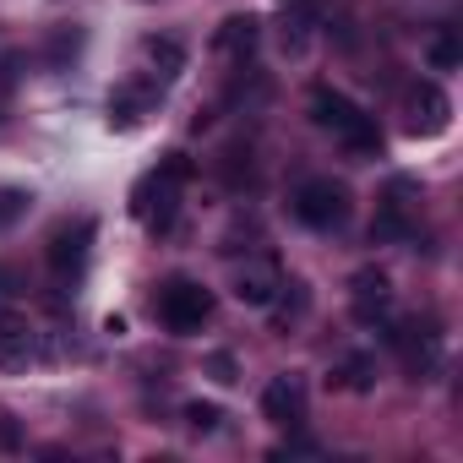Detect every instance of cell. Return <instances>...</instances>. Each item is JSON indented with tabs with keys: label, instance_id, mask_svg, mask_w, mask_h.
I'll return each instance as SVG.
<instances>
[{
	"label": "cell",
	"instance_id": "cell-18",
	"mask_svg": "<svg viewBox=\"0 0 463 463\" xmlns=\"http://www.w3.org/2000/svg\"><path fill=\"white\" fill-rule=\"evenodd\" d=\"M218 420H223V414H218V403H185V425H191V430H202V436H207V430H218Z\"/></svg>",
	"mask_w": 463,
	"mask_h": 463
},
{
	"label": "cell",
	"instance_id": "cell-3",
	"mask_svg": "<svg viewBox=\"0 0 463 463\" xmlns=\"http://www.w3.org/2000/svg\"><path fill=\"white\" fill-rule=\"evenodd\" d=\"M153 311H158V322H164L175 338H191V333H202V322L213 317V295H207L202 284H191V279H169V284L158 289Z\"/></svg>",
	"mask_w": 463,
	"mask_h": 463
},
{
	"label": "cell",
	"instance_id": "cell-13",
	"mask_svg": "<svg viewBox=\"0 0 463 463\" xmlns=\"http://www.w3.org/2000/svg\"><path fill=\"white\" fill-rule=\"evenodd\" d=\"M142 61H147V71H153L158 82H175V77L185 71V50H180L175 39H147V44H142Z\"/></svg>",
	"mask_w": 463,
	"mask_h": 463
},
{
	"label": "cell",
	"instance_id": "cell-16",
	"mask_svg": "<svg viewBox=\"0 0 463 463\" xmlns=\"http://www.w3.org/2000/svg\"><path fill=\"white\" fill-rule=\"evenodd\" d=\"M463 61V44H458V28H441L436 39H430V66L436 71H452Z\"/></svg>",
	"mask_w": 463,
	"mask_h": 463
},
{
	"label": "cell",
	"instance_id": "cell-1",
	"mask_svg": "<svg viewBox=\"0 0 463 463\" xmlns=\"http://www.w3.org/2000/svg\"><path fill=\"white\" fill-rule=\"evenodd\" d=\"M311 120H317L322 131H333L354 158H376V153H382L376 120H371L349 93H338V88H317V93H311Z\"/></svg>",
	"mask_w": 463,
	"mask_h": 463
},
{
	"label": "cell",
	"instance_id": "cell-4",
	"mask_svg": "<svg viewBox=\"0 0 463 463\" xmlns=\"http://www.w3.org/2000/svg\"><path fill=\"white\" fill-rule=\"evenodd\" d=\"M295 218L306 229H344L349 223V185L333 175H317L295 191Z\"/></svg>",
	"mask_w": 463,
	"mask_h": 463
},
{
	"label": "cell",
	"instance_id": "cell-11",
	"mask_svg": "<svg viewBox=\"0 0 463 463\" xmlns=\"http://www.w3.org/2000/svg\"><path fill=\"white\" fill-rule=\"evenodd\" d=\"M213 44H218L223 55L246 61V55L257 50V17H223V23H218V33H213Z\"/></svg>",
	"mask_w": 463,
	"mask_h": 463
},
{
	"label": "cell",
	"instance_id": "cell-15",
	"mask_svg": "<svg viewBox=\"0 0 463 463\" xmlns=\"http://www.w3.org/2000/svg\"><path fill=\"white\" fill-rule=\"evenodd\" d=\"M371 376H376V360H371V354H344V360L327 371V382H333V387H344V392H365V387H371Z\"/></svg>",
	"mask_w": 463,
	"mask_h": 463
},
{
	"label": "cell",
	"instance_id": "cell-2",
	"mask_svg": "<svg viewBox=\"0 0 463 463\" xmlns=\"http://www.w3.org/2000/svg\"><path fill=\"white\" fill-rule=\"evenodd\" d=\"M185 175H191V158H185V153H169V158H164V164H158V169L131 191V213L153 229V235L175 223V196H180Z\"/></svg>",
	"mask_w": 463,
	"mask_h": 463
},
{
	"label": "cell",
	"instance_id": "cell-20",
	"mask_svg": "<svg viewBox=\"0 0 463 463\" xmlns=\"http://www.w3.org/2000/svg\"><path fill=\"white\" fill-rule=\"evenodd\" d=\"M284 6H306V0H284Z\"/></svg>",
	"mask_w": 463,
	"mask_h": 463
},
{
	"label": "cell",
	"instance_id": "cell-12",
	"mask_svg": "<svg viewBox=\"0 0 463 463\" xmlns=\"http://www.w3.org/2000/svg\"><path fill=\"white\" fill-rule=\"evenodd\" d=\"M279 289H284L279 268H246V273L235 279V295H241L246 306H273V300H279Z\"/></svg>",
	"mask_w": 463,
	"mask_h": 463
},
{
	"label": "cell",
	"instance_id": "cell-10",
	"mask_svg": "<svg viewBox=\"0 0 463 463\" xmlns=\"http://www.w3.org/2000/svg\"><path fill=\"white\" fill-rule=\"evenodd\" d=\"M403 191H409V180H398V185L387 191V202H382V213H376V223H371V241H409V235H414V218H409Z\"/></svg>",
	"mask_w": 463,
	"mask_h": 463
},
{
	"label": "cell",
	"instance_id": "cell-8",
	"mask_svg": "<svg viewBox=\"0 0 463 463\" xmlns=\"http://www.w3.org/2000/svg\"><path fill=\"white\" fill-rule=\"evenodd\" d=\"M349 289H354V322H365V327L387 322V311H392V289H387V273H376V268H360Z\"/></svg>",
	"mask_w": 463,
	"mask_h": 463
},
{
	"label": "cell",
	"instance_id": "cell-17",
	"mask_svg": "<svg viewBox=\"0 0 463 463\" xmlns=\"http://www.w3.org/2000/svg\"><path fill=\"white\" fill-rule=\"evenodd\" d=\"M28 191H17V185H6V191H0V229H6V223H17L23 213H28Z\"/></svg>",
	"mask_w": 463,
	"mask_h": 463
},
{
	"label": "cell",
	"instance_id": "cell-5",
	"mask_svg": "<svg viewBox=\"0 0 463 463\" xmlns=\"http://www.w3.org/2000/svg\"><path fill=\"white\" fill-rule=\"evenodd\" d=\"M387 344L398 349V360H403V371L414 382H430V371L441 365V338L430 327H420V322H392L387 327Z\"/></svg>",
	"mask_w": 463,
	"mask_h": 463
},
{
	"label": "cell",
	"instance_id": "cell-14",
	"mask_svg": "<svg viewBox=\"0 0 463 463\" xmlns=\"http://www.w3.org/2000/svg\"><path fill=\"white\" fill-rule=\"evenodd\" d=\"M28 349H33V333H28V322H23L17 311H0V365H17V360H28Z\"/></svg>",
	"mask_w": 463,
	"mask_h": 463
},
{
	"label": "cell",
	"instance_id": "cell-9",
	"mask_svg": "<svg viewBox=\"0 0 463 463\" xmlns=\"http://www.w3.org/2000/svg\"><path fill=\"white\" fill-rule=\"evenodd\" d=\"M447 115H452L447 93H441L436 82H420V88H414V99H409V126H414V131H425V137H436V131H447Z\"/></svg>",
	"mask_w": 463,
	"mask_h": 463
},
{
	"label": "cell",
	"instance_id": "cell-7",
	"mask_svg": "<svg viewBox=\"0 0 463 463\" xmlns=\"http://www.w3.org/2000/svg\"><path fill=\"white\" fill-rule=\"evenodd\" d=\"M262 414L279 430H300L306 425V382L300 376H273L268 392H262Z\"/></svg>",
	"mask_w": 463,
	"mask_h": 463
},
{
	"label": "cell",
	"instance_id": "cell-19",
	"mask_svg": "<svg viewBox=\"0 0 463 463\" xmlns=\"http://www.w3.org/2000/svg\"><path fill=\"white\" fill-rule=\"evenodd\" d=\"M207 365H213V376H218V382H235V360H229V354H213Z\"/></svg>",
	"mask_w": 463,
	"mask_h": 463
},
{
	"label": "cell",
	"instance_id": "cell-6",
	"mask_svg": "<svg viewBox=\"0 0 463 463\" xmlns=\"http://www.w3.org/2000/svg\"><path fill=\"white\" fill-rule=\"evenodd\" d=\"M88 246H93V218H77V223H61L55 235H50V268L61 273V279H77L82 273V262H88Z\"/></svg>",
	"mask_w": 463,
	"mask_h": 463
}]
</instances>
